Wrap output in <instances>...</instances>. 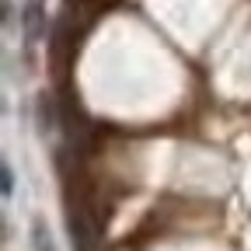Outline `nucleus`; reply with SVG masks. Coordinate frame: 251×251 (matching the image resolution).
Returning a JSON list of instances; mask_svg holds the SVG:
<instances>
[{
    "instance_id": "obj_1",
    "label": "nucleus",
    "mask_w": 251,
    "mask_h": 251,
    "mask_svg": "<svg viewBox=\"0 0 251 251\" xmlns=\"http://www.w3.org/2000/svg\"><path fill=\"white\" fill-rule=\"evenodd\" d=\"M21 28H25V39L28 42H39L46 39V11L39 0H28L25 11H21Z\"/></svg>"
},
{
    "instance_id": "obj_2",
    "label": "nucleus",
    "mask_w": 251,
    "mask_h": 251,
    "mask_svg": "<svg viewBox=\"0 0 251 251\" xmlns=\"http://www.w3.org/2000/svg\"><path fill=\"white\" fill-rule=\"evenodd\" d=\"M56 122H59V112H56L52 94H39L35 98V126H39V133H52Z\"/></svg>"
},
{
    "instance_id": "obj_3",
    "label": "nucleus",
    "mask_w": 251,
    "mask_h": 251,
    "mask_svg": "<svg viewBox=\"0 0 251 251\" xmlns=\"http://www.w3.org/2000/svg\"><path fill=\"white\" fill-rule=\"evenodd\" d=\"M31 251H56L52 230L46 227V220H42V216L31 220Z\"/></svg>"
},
{
    "instance_id": "obj_4",
    "label": "nucleus",
    "mask_w": 251,
    "mask_h": 251,
    "mask_svg": "<svg viewBox=\"0 0 251 251\" xmlns=\"http://www.w3.org/2000/svg\"><path fill=\"white\" fill-rule=\"evenodd\" d=\"M0 185H4V196H11V192H14V171H11V164L0 168Z\"/></svg>"
}]
</instances>
